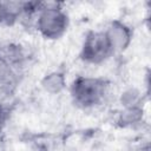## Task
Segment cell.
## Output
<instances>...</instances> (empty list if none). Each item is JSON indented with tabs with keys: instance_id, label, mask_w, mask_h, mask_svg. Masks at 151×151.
<instances>
[{
	"instance_id": "1",
	"label": "cell",
	"mask_w": 151,
	"mask_h": 151,
	"mask_svg": "<svg viewBox=\"0 0 151 151\" xmlns=\"http://www.w3.org/2000/svg\"><path fill=\"white\" fill-rule=\"evenodd\" d=\"M25 53L19 45L0 46V98L13 93L20 81Z\"/></svg>"
},
{
	"instance_id": "2",
	"label": "cell",
	"mask_w": 151,
	"mask_h": 151,
	"mask_svg": "<svg viewBox=\"0 0 151 151\" xmlns=\"http://www.w3.org/2000/svg\"><path fill=\"white\" fill-rule=\"evenodd\" d=\"M73 103L81 109H93L101 105L109 93V83L104 78L79 76L71 85Z\"/></svg>"
},
{
	"instance_id": "3",
	"label": "cell",
	"mask_w": 151,
	"mask_h": 151,
	"mask_svg": "<svg viewBox=\"0 0 151 151\" xmlns=\"http://www.w3.org/2000/svg\"><path fill=\"white\" fill-rule=\"evenodd\" d=\"M37 29L46 39H59L68 27V17L60 4L40 2L37 12Z\"/></svg>"
},
{
	"instance_id": "4",
	"label": "cell",
	"mask_w": 151,
	"mask_h": 151,
	"mask_svg": "<svg viewBox=\"0 0 151 151\" xmlns=\"http://www.w3.org/2000/svg\"><path fill=\"white\" fill-rule=\"evenodd\" d=\"M113 50L104 31H90L80 50V58L87 64H101L113 54Z\"/></svg>"
},
{
	"instance_id": "5",
	"label": "cell",
	"mask_w": 151,
	"mask_h": 151,
	"mask_svg": "<svg viewBox=\"0 0 151 151\" xmlns=\"http://www.w3.org/2000/svg\"><path fill=\"white\" fill-rule=\"evenodd\" d=\"M40 2H24V1H4L0 2V24L13 25L20 18L31 15L38 12Z\"/></svg>"
},
{
	"instance_id": "6",
	"label": "cell",
	"mask_w": 151,
	"mask_h": 151,
	"mask_svg": "<svg viewBox=\"0 0 151 151\" xmlns=\"http://www.w3.org/2000/svg\"><path fill=\"white\" fill-rule=\"evenodd\" d=\"M104 32L114 53L125 51L132 40L131 28L125 22L119 20L110 22V25Z\"/></svg>"
},
{
	"instance_id": "7",
	"label": "cell",
	"mask_w": 151,
	"mask_h": 151,
	"mask_svg": "<svg viewBox=\"0 0 151 151\" xmlns=\"http://www.w3.org/2000/svg\"><path fill=\"white\" fill-rule=\"evenodd\" d=\"M41 86L46 92L51 94H58L66 86V77L60 71L51 72L42 78Z\"/></svg>"
},
{
	"instance_id": "8",
	"label": "cell",
	"mask_w": 151,
	"mask_h": 151,
	"mask_svg": "<svg viewBox=\"0 0 151 151\" xmlns=\"http://www.w3.org/2000/svg\"><path fill=\"white\" fill-rule=\"evenodd\" d=\"M120 103L124 109L139 107L142 104V93L136 87H130L125 90L120 96Z\"/></svg>"
},
{
	"instance_id": "9",
	"label": "cell",
	"mask_w": 151,
	"mask_h": 151,
	"mask_svg": "<svg viewBox=\"0 0 151 151\" xmlns=\"http://www.w3.org/2000/svg\"><path fill=\"white\" fill-rule=\"evenodd\" d=\"M143 118V110L142 106L139 107H129L124 109L119 116V123L123 126H131L133 124H137Z\"/></svg>"
},
{
	"instance_id": "10",
	"label": "cell",
	"mask_w": 151,
	"mask_h": 151,
	"mask_svg": "<svg viewBox=\"0 0 151 151\" xmlns=\"http://www.w3.org/2000/svg\"><path fill=\"white\" fill-rule=\"evenodd\" d=\"M7 119H8V111H7V107H6L2 103H0V133H1V131L4 130Z\"/></svg>"
}]
</instances>
